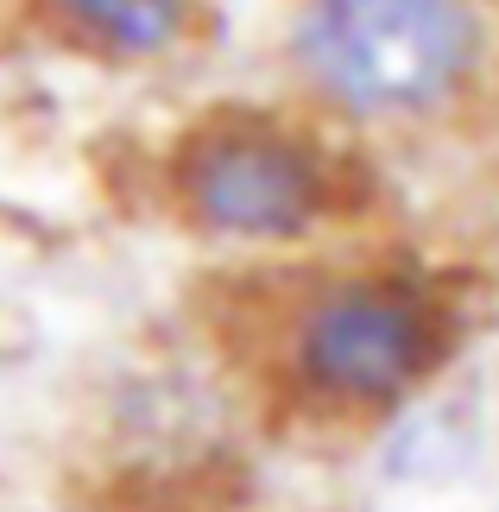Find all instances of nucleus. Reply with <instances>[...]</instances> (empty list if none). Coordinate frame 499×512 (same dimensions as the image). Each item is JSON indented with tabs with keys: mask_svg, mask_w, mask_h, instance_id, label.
<instances>
[{
	"mask_svg": "<svg viewBox=\"0 0 499 512\" xmlns=\"http://www.w3.org/2000/svg\"><path fill=\"white\" fill-rule=\"evenodd\" d=\"M462 310L411 260L297 266L253 323V373L310 424H386L443 380Z\"/></svg>",
	"mask_w": 499,
	"mask_h": 512,
	"instance_id": "f03ea898",
	"label": "nucleus"
},
{
	"mask_svg": "<svg viewBox=\"0 0 499 512\" xmlns=\"http://www.w3.org/2000/svg\"><path fill=\"white\" fill-rule=\"evenodd\" d=\"M272 51L342 140H436L499 108V0H278Z\"/></svg>",
	"mask_w": 499,
	"mask_h": 512,
	"instance_id": "f257e3e1",
	"label": "nucleus"
},
{
	"mask_svg": "<svg viewBox=\"0 0 499 512\" xmlns=\"http://www.w3.org/2000/svg\"><path fill=\"white\" fill-rule=\"evenodd\" d=\"M0 512H121L102 494H0Z\"/></svg>",
	"mask_w": 499,
	"mask_h": 512,
	"instance_id": "423d86ee",
	"label": "nucleus"
},
{
	"mask_svg": "<svg viewBox=\"0 0 499 512\" xmlns=\"http://www.w3.org/2000/svg\"><path fill=\"white\" fill-rule=\"evenodd\" d=\"M222 430L228 411L209 392V380H196L190 367H146L108 399L102 418V449L114 462V494L108 506H127L133 487H158V481H184L222 456Z\"/></svg>",
	"mask_w": 499,
	"mask_h": 512,
	"instance_id": "20e7f679",
	"label": "nucleus"
},
{
	"mask_svg": "<svg viewBox=\"0 0 499 512\" xmlns=\"http://www.w3.org/2000/svg\"><path fill=\"white\" fill-rule=\"evenodd\" d=\"M348 159L335 127L297 102L196 108L158 146L152 184L171 228L234 260H291L348 222Z\"/></svg>",
	"mask_w": 499,
	"mask_h": 512,
	"instance_id": "7ed1b4c3",
	"label": "nucleus"
},
{
	"mask_svg": "<svg viewBox=\"0 0 499 512\" xmlns=\"http://www.w3.org/2000/svg\"><path fill=\"white\" fill-rule=\"evenodd\" d=\"M38 45L108 76L171 70L203 45L209 0H13Z\"/></svg>",
	"mask_w": 499,
	"mask_h": 512,
	"instance_id": "39448f33",
	"label": "nucleus"
}]
</instances>
